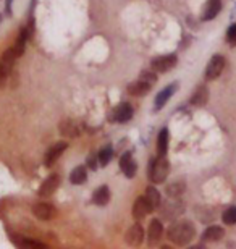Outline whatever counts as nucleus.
<instances>
[{
    "instance_id": "1",
    "label": "nucleus",
    "mask_w": 236,
    "mask_h": 249,
    "mask_svg": "<svg viewBox=\"0 0 236 249\" xmlns=\"http://www.w3.org/2000/svg\"><path fill=\"white\" fill-rule=\"evenodd\" d=\"M196 236V228L193 222L189 220H180L173 222L167 230V238L173 245L177 246H186Z\"/></svg>"
},
{
    "instance_id": "2",
    "label": "nucleus",
    "mask_w": 236,
    "mask_h": 249,
    "mask_svg": "<svg viewBox=\"0 0 236 249\" xmlns=\"http://www.w3.org/2000/svg\"><path fill=\"white\" fill-rule=\"evenodd\" d=\"M168 173H170V162L163 156L155 157L149 162L147 177H149L150 183H154V185L163 183L165 180H167Z\"/></svg>"
},
{
    "instance_id": "3",
    "label": "nucleus",
    "mask_w": 236,
    "mask_h": 249,
    "mask_svg": "<svg viewBox=\"0 0 236 249\" xmlns=\"http://www.w3.org/2000/svg\"><path fill=\"white\" fill-rule=\"evenodd\" d=\"M160 215L167 220H177V218L184 212V204L180 201L178 197H170L168 201H165L162 206H159Z\"/></svg>"
},
{
    "instance_id": "4",
    "label": "nucleus",
    "mask_w": 236,
    "mask_h": 249,
    "mask_svg": "<svg viewBox=\"0 0 236 249\" xmlns=\"http://www.w3.org/2000/svg\"><path fill=\"white\" fill-rule=\"evenodd\" d=\"M17 58H18V55L13 47L7 49V51L2 53V57H0V86H2V84L7 81V78L10 76Z\"/></svg>"
},
{
    "instance_id": "5",
    "label": "nucleus",
    "mask_w": 236,
    "mask_h": 249,
    "mask_svg": "<svg viewBox=\"0 0 236 249\" xmlns=\"http://www.w3.org/2000/svg\"><path fill=\"white\" fill-rule=\"evenodd\" d=\"M223 70H225V58L222 55H214L209 60L207 67H205V79H209V81L217 79L223 73Z\"/></svg>"
},
{
    "instance_id": "6",
    "label": "nucleus",
    "mask_w": 236,
    "mask_h": 249,
    "mask_svg": "<svg viewBox=\"0 0 236 249\" xmlns=\"http://www.w3.org/2000/svg\"><path fill=\"white\" fill-rule=\"evenodd\" d=\"M177 63H178L177 55L170 53V55H162V57L154 58V60L150 62V67H152V70H155L157 73H167L172 68L177 67Z\"/></svg>"
},
{
    "instance_id": "7",
    "label": "nucleus",
    "mask_w": 236,
    "mask_h": 249,
    "mask_svg": "<svg viewBox=\"0 0 236 249\" xmlns=\"http://www.w3.org/2000/svg\"><path fill=\"white\" fill-rule=\"evenodd\" d=\"M125 241L133 248H138V246L143 245L144 228H143L141 223H134L133 227H129V230L127 231V235H125Z\"/></svg>"
},
{
    "instance_id": "8",
    "label": "nucleus",
    "mask_w": 236,
    "mask_h": 249,
    "mask_svg": "<svg viewBox=\"0 0 236 249\" xmlns=\"http://www.w3.org/2000/svg\"><path fill=\"white\" fill-rule=\"evenodd\" d=\"M33 213L37 218H41V220H52V218L57 217V209L52 204L39 202L33 207Z\"/></svg>"
},
{
    "instance_id": "9",
    "label": "nucleus",
    "mask_w": 236,
    "mask_h": 249,
    "mask_svg": "<svg viewBox=\"0 0 236 249\" xmlns=\"http://www.w3.org/2000/svg\"><path fill=\"white\" fill-rule=\"evenodd\" d=\"M67 147H68V144L65 142V141H58V142L52 144V146H50L47 149V152H46V159H44V163H46L47 167L54 165V163L57 162V159L62 156V152Z\"/></svg>"
},
{
    "instance_id": "10",
    "label": "nucleus",
    "mask_w": 236,
    "mask_h": 249,
    "mask_svg": "<svg viewBox=\"0 0 236 249\" xmlns=\"http://www.w3.org/2000/svg\"><path fill=\"white\" fill-rule=\"evenodd\" d=\"M149 212H152V209L149 207V204L144 199V196L138 197L136 201H134V206H133V217H134V220H136V222L144 220V217L147 215Z\"/></svg>"
},
{
    "instance_id": "11",
    "label": "nucleus",
    "mask_w": 236,
    "mask_h": 249,
    "mask_svg": "<svg viewBox=\"0 0 236 249\" xmlns=\"http://www.w3.org/2000/svg\"><path fill=\"white\" fill-rule=\"evenodd\" d=\"M120 168L123 170L125 177H128V178H133L134 175H136L138 165H136V162L133 160V157L129 152L123 154L122 159H120Z\"/></svg>"
},
{
    "instance_id": "12",
    "label": "nucleus",
    "mask_w": 236,
    "mask_h": 249,
    "mask_svg": "<svg viewBox=\"0 0 236 249\" xmlns=\"http://www.w3.org/2000/svg\"><path fill=\"white\" fill-rule=\"evenodd\" d=\"M133 118V107L129 104H120V106L113 110L112 120L118 123H127Z\"/></svg>"
},
{
    "instance_id": "13",
    "label": "nucleus",
    "mask_w": 236,
    "mask_h": 249,
    "mask_svg": "<svg viewBox=\"0 0 236 249\" xmlns=\"http://www.w3.org/2000/svg\"><path fill=\"white\" fill-rule=\"evenodd\" d=\"M220 10H222V2H220V0H207L200 18H202L204 21H210V19H214L220 13Z\"/></svg>"
},
{
    "instance_id": "14",
    "label": "nucleus",
    "mask_w": 236,
    "mask_h": 249,
    "mask_svg": "<svg viewBox=\"0 0 236 249\" xmlns=\"http://www.w3.org/2000/svg\"><path fill=\"white\" fill-rule=\"evenodd\" d=\"M209 101V89L207 86H204V84H200V86L196 88L194 94L191 96V106H196V107H202L205 106Z\"/></svg>"
},
{
    "instance_id": "15",
    "label": "nucleus",
    "mask_w": 236,
    "mask_h": 249,
    "mask_svg": "<svg viewBox=\"0 0 236 249\" xmlns=\"http://www.w3.org/2000/svg\"><path fill=\"white\" fill-rule=\"evenodd\" d=\"M147 235H149V245H154V243L160 241V238L163 235V225L159 218H154V220L149 223Z\"/></svg>"
},
{
    "instance_id": "16",
    "label": "nucleus",
    "mask_w": 236,
    "mask_h": 249,
    "mask_svg": "<svg viewBox=\"0 0 236 249\" xmlns=\"http://www.w3.org/2000/svg\"><path fill=\"white\" fill-rule=\"evenodd\" d=\"M58 185H60V177L58 175H50L47 180L42 183L41 189H39V196L47 197V196H50V194H54L55 189L58 188Z\"/></svg>"
},
{
    "instance_id": "17",
    "label": "nucleus",
    "mask_w": 236,
    "mask_h": 249,
    "mask_svg": "<svg viewBox=\"0 0 236 249\" xmlns=\"http://www.w3.org/2000/svg\"><path fill=\"white\" fill-rule=\"evenodd\" d=\"M177 88H178L177 84H170V86L163 88L162 91L157 94V97H155V110H160V108H162L165 104L168 102V99L175 94Z\"/></svg>"
},
{
    "instance_id": "18",
    "label": "nucleus",
    "mask_w": 236,
    "mask_h": 249,
    "mask_svg": "<svg viewBox=\"0 0 236 249\" xmlns=\"http://www.w3.org/2000/svg\"><path fill=\"white\" fill-rule=\"evenodd\" d=\"M225 235V230L222 227H217V225H212L209 227L207 230L204 231L202 235V240L204 241H209V243H215V241H220Z\"/></svg>"
},
{
    "instance_id": "19",
    "label": "nucleus",
    "mask_w": 236,
    "mask_h": 249,
    "mask_svg": "<svg viewBox=\"0 0 236 249\" xmlns=\"http://www.w3.org/2000/svg\"><path fill=\"white\" fill-rule=\"evenodd\" d=\"M150 88H152V84L138 79L136 83H133V84H129V86H128V92L133 94V96H145V94H149Z\"/></svg>"
},
{
    "instance_id": "20",
    "label": "nucleus",
    "mask_w": 236,
    "mask_h": 249,
    "mask_svg": "<svg viewBox=\"0 0 236 249\" xmlns=\"http://www.w3.org/2000/svg\"><path fill=\"white\" fill-rule=\"evenodd\" d=\"M144 199L147 201L149 207L152 209V211H155V209H159V206H160V193H159L154 186H149L147 189H145Z\"/></svg>"
},
{
    "instance_id": "21",
    "label": "nucleus",
    "mask_w": 236,
    "mask_h": 249,
    "mask_svg": "<svg viewBox=\"0 0 236 249\" xmlns=\"http://www.w3.org/2000/svg\"><path fill=\"white\" fill-rule=\"evenodd\" d=\"M110 201V191L107 186H100L94 191L92 194V202L97 206H105Z\"/></svg>"
},
{
    "instance_id": "22",
    "label": "nucleus",
    "mask_w": 236,
    "mask_h": 249,
    "mask_svg": "<svg viewBox=\"0 0 236 249\" xmlns=\"http://www.w3.org/2000/svg\"><path fill=\"white\" fill-rule=\"evenodd\" d=\"M168 151V129L162 128L157 138V154L159 156H165Z\"/></svg>"
},
{
    "instance_id": "23",
    "label": "nucleus",
    "mask_w": 236,
    "mask_h": 249,
    "mask_svg": "<svg viewBox=\"0 0 236 249\" xmlns=\"http://www.w3.org/2000/svg\"><path fill=\"white\" fill-rule=\"evenodd\" d=\"M31 34V31H28V28H24L19 31V36L17 39V44H15V52H17V55L18 57H21L23 53H24V46H26V41H28V36Z\"/></svg>"
},
{
    "instance_id": "24",
    "label": "nucleus",
    "mask_w": 236,
    "mask_h": 249,
    "mask_svg": "<svg viewBox=\"0 0 236 249\" xmlns=\"http://www.w3.org/2000/svg\"><path fill=\"white\" fill-rule=\"evenodd\" d=\"M86 178H88V170H86V167L79 165V167H76V168H74V170L72 172V175H70V181H72L73 185H83V183L86 181Z\"/></svg>"
},
{
    "instance_id": "25",
    "label": "nucleus",
    "mask_w": 236,
    "mask_h": 249,
    "mask_svg": "<svg viewBox=\"0 0 236 249\" xmlns=\"http://www.w3.org/2000/svg\"><path fill=\"white\" fill-rule=\"evenodd\" d=\"M184 189H186L184 181H173V183H170V185L167 186L165 191H167V194L170 197H180L184 193Z\"/></svg>"
},
{
    "instance_id": "26",
    "label": "nucleus",
    "mask_w": 236,
    "mask_h": 249,
    "mask_svg": "<svg viewBox=\"0 0 236 249\" xmlns=\"http://www.w3.org/2000/svg\"><path fill=\"white\" fill-rule=\"evenodd\" d=\"M60 133L68 138H74L78 134V126L72 120H63L60 123Z\"/></svg>"
},
{
    "instance_id": "27",
    "label": "nucleus",
    "mask_w": 236,
    "mask_h": 249,
    "mask_svg": "<svg viewBox=\"0 0 236 249\" xmlns=\"http://www.w3.org/2000/svg\"><path fill=\"white\" fill-rule=\"evenodd\" d=\"M222 220L225 225H235L236 223V206H230L225 209V212L222 213Z\"/></svg>"
},
{
    "instance_id": "28",
    "label": "nucleus",
    "mask_w": 236,
    "mask_h": 249,
    "mask_svg": "<svg viewBox=\"0 0 236 249\" xmlns=\"http://www.w3.org/2000/svg\"><path fill=\"white\" fill-rule=\"evenodd\" d=\"M112 157H113V149L107 146V147H104L102 151L99 152V156H97V160H99V165H102L105 167L107 163L112 160Z\"/></svg>"
},
{
    "instance_id": "29",
    "label": "nucleus",
    "mask_w": 236,
    "mask_h": 249,
    "mask_svg": "<svg viewBox=\"0 0 236 249\" xmlns=\"http://www.w3.org/2000/svg\"><path fill=\"white\" fill-rule=\"evenodd\" d=\"M15 245L19 246V248H47L44 243H39V241H34V240H26V238H21V240H18V238H13Z\"/></svg>"
},
{
    "instance_id": "30",
    "label": "nucleus",
    "mask_w": 236,
    "mask_h": 249,
    "mask_svg": "<svg viewBox=\"0 0 236 249\" xmlns=\"http://www.w3.org/2000/svg\"><path fill=\"white\" fill-rule=\"evenodd\" d=\"M139 79L141 81H145V83H149V84H154L157 83V74L152 73V71H143L141 74H139Z\"/></svg>"
},
{
    "instance_id": "31",
    "label": "nucleus",
    "mask_w": 236,
    "mask_h": 249,
    "mask_svg": "<svg viewBox=\"0 0 236 249\" xmlns=\"http://www.w3.org/2000/svg\"><path fill=\"white\" fill-rule=\"evenodd\" d=\"M227 41H228V44L232 47H235L236 46V23H233L232 26L228 28V33H227Z\"/></svg>"
},
{
    "instance_id": "32",
    "label": "nucleus",
    "mask_w": 236,
    "mask_h": 249,
    "mask_svg": "<svg viewBox=\"0 0 236 249\" xmlns=\"http://www.w3.org/2000/svg\"><path fill=\"white\" fill-rule=\"evenodd\" d=\"M88 165L91 167V170H95V168H97V163H95V157L94 156H91L88 159Z\"/></svg>"
}]
</instances>
